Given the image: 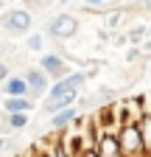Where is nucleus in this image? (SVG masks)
I'll return each mask as SVG.
<instances>
[{"label":"nucleus","instance_id":"nucleus-1","mask_svg":"<svg viewBox=\"0 0 151 157\" xmlns=\"http://www.w3.org/2000/svg\"><path fill=\"white\" fill-rule=\"evenodd\" d=\"M118 143H120L123 157H145L143 135H140V126L137 124H123L118 129Z\"/></svg>","mask_w":151,"mask_h":157},{"label":"nucleus","instance_id":"nucleus-2","mask_svg":"<svg viewBox=\"0 0 151 157\" xmlns=\"http://www.w3.org/2000/svg\"><path fill=\"white\" fill-rule=\"evenodd\" d=\"M79 31V20L73 14H56L50 23H48V36L50 39H70Z\"/></svg>","mask_w":151,"mask_h":157},{"label":"nucleus","instance_id":"nucleus-3","mask_svg":"<svg viewBox=\"0 0 151 157\" xmlns=\"http://www.w3.org/2000/svg\"><path fill=\"white\" fill-rule=\"evenodd\" d=\"M31 23H34V17L25 9H14V11H9V14L0 17V25H3L6 31H11V34H25L31 28Z\"/></svg>","mask_w":151,"mask_h":157},{"label":"nucleus","instance_id":"nucleus-4","mask_svg":"<svg viewBox=\"0 0 151 157\" xmlns=\"http://www.w3.org/2000/svg\"><path fill=\"white\" fill-rule=\"evenodd\" d=\"M23 76H25V82H28V95H31V98L48 95V90H50V76H48L42 67H31V70H25Z\"/></svg>","mask_w":151,"mask_h":157},{"label":"nucleus","instance_id":"nucleus-5","mask_svg":"<svg viewBox=\"0 0 151 157\" xmlns=\"http://www.w3.org/2000/svg\"><path fill=\"white\" fill-rule=\"evenodd\" d=\"M39 67L53 78H62L64 73H70V62L62 56V53H42V59H39Z\"/></svg>","mask_w":151,"mask_h":157},{"label":"nucleus","instance_id":"nucleus-6","mask_svg":"<svg viewBox=\"0 0 151 157\" xmlns=\"http://www.w3.org/2000/svg\"><path fill=\"white\" fill-rule=\"evenodd\" d=\"M95 151H98L101 157H123L120 143H118V135H112V132L98 135V140H95Z\"/></svg>","mask_w":151,"mask_h":157},{"label":"nucleus","instance_id":"nucleus-7","mask_svg":"<svg viewBox=\"0 0 151 157\" xmlns=\"http://www.w3.org/2000/svg\"><path fill=\"white\" fill-rule=\"evenodd\" d=\"M76 118H79V109H76V104L73 107H64V109H59V112H53V118H50V129H56V132H62V129H67Z\"/></svg>","mask_w":151,"mask_h":157},{"label":"nucleus","instance_id":"nucleus-8","mask_svg":"<svg viewBox=\"0 0 151 157\" xmlns=\"http://www.w3.org/2000/svg\"><path fill=\"white\" fill-rule=\"evenodd\" d=\"M3 109L6 112H31L34 109V98L31 95H6Z\"/></svg>","mask_w":151,"mask_h":157},{"label":"nucleus","instance_id":"nucleus-9","mask_svg":"<svg viewBox=\"0 0 151 157\" xmlns=\"http://www.w3.org/2000/svg\"><path fill=\"white\" fill-rule=\"evenodd\" d=\"M3 95H28V82L25 76H9L3 84H0Z\"/></svg>","mask_w":151,"mask_h":157},{"label":"nucleus","instance_id":"nucleus-10","mask_svg":"<svg viewBox=\"0 0 151 157\" xmlns=\"http://www.w3.org/2000/svg\"><path fill=\"white\" fill-rule=\"evenodd\" d=\"M76 98H79V93H67V95H56V98H45L42 109L53 115V112H59V109H64V107H73V104H76Z\"/></svg>","mask_w":151,"mask_h":157},{"label":"nucleus","instance_id":"nucleus-11","mask_svg":"<svg viewBox=\"0 0 151 157\" xmlns=\"http://www.w3.org/2000/svg\"><path fill=\"white\" fill-rule=\"evenodd\" d=\"M28 121H31V112H6V126L9 129H25L28 126Z\"/></svg>","mask_w":151,"mask_h":157},{"label":"nucleus","instance_id":"nucleus-12","mask_svg":"<svg viewBox=\"0 0 151 157\" xmlns=\"http://www.w3.org/2000/svg\"><path fill=\"white\" fill-rule=\"evenodd\" d=\"M140 135H143V149H145V157H151V115H143L140 121Z\"/></svg>","mask_w":151,"mask_h":157},{"label":"nucleus","instance_id":"nucleus-13","mask_svg":"<svg viewBox=\"0 0 151 157\" xmlns=\"http://www.w3.org/2000/svg\"><path fill=\"white\" fill-rule=\"evenodd\" d=\"M143 36H145V25H134V28L129 31V39H131V42H134V45L140 42Z\"/></svg>","mask_w":151,"mask_h":157},{"label":"nucleus","instance_id":"nucleus-14","mask_svg":"<svg viewBox=\"0 0 151 157\" xmlns=\"http://www.w3.org/2000/svg\"><path fill=\"white\" fill-rule=\"evenodd\" d=\"M42 45H45V39H42L39 34H31V39H28V48L39 53V51H42Z\"/></svg>","mask_w":151,"mask_h":157},{"label":"nucleus","instance_id":"nucleus-15","mask_svg":"<svg viewBox=\"0 0 151 157\" xmlns=\"http://www.w3.org/2000/svg\"><path fill=\"white\" fill-rule=\"evenodd\" d=\"M9 76H11V73H9V65H6V62H0V84H3Z\"/></svg>","mask_w":151,"mask_h":157},{"label":"nucleus","instance_id":"nucleus-16","mask_svg":"<svg viewBox=\"0 0 151 157\" xmlns=\"http://www.w3.org/2000/svg\"><path fill=\"white\" fill-rule=\"evenodd\" d=\"M126 59H129V62H134V59H140V48H131V51H129V56H126Z\"/></svg>","mask_w":151,"mask_h":157},{"label":"nucleus","instance_id":"nucleus-17","mask_svg":"<svg viewBox=\"0 0 151 157\" xmlns=\"http://www.w3.org/2000/svg\"><path fill=\"white\" fill-rule=\"evenodd\" d=\"M106 23H109V25H118V23H120V11H115V14L106 20Z\"/></svg>","mask_w":151,"mask_h":157},{"label":"nucleus","instance_id":"nucleus-18","mask_svg":"<svg viewBox=\"0 0 151 157\" xmlns=\"http://www.w3.org/2000/svg\"><path fill=\"white\" fill-rule=\"evenodd\" d=\"M79 157H101V154H98V151H95V149H87V151H81V154H79Z\"/></svg>","mask_w":151,"mask_h":157},{"label":"nucleus","instance_id":"nucleus-19","mask_svg":"<svg viewBox=\"0 0 151 157\" xmlns=\"http://www.w3.org/2000/svg\"><path fill=\"white\" fill-rule=\"evenodd\" d=\"M87 6H101V3H106V0H84Z\"/></svg>","mask_w":151,"mask_h":157},{"label":"nucleus","instance_id":"nucleus-20","mask_svg":"<svg viewBox=\"0 0 151 157\" xmlns=\"http://www.w3.org/2000/svg\"><path fill=\"white\" fill-rule=\"evenodd\" d=\"M25 3H48V0H25Z\"/></svg>","mask_w":151,"mask_h":157},{"label":"nucleus","instance_id":"nucleus-21","mask_svg":"<svg viewBox=\"0 0 151 157\" xmlns=\"http://www.w3.org/2000/svg\"><path fill=\"white\" fill-rule=\"evenodd\" d=\"M6 149V140H3V137H0V151H3Z\"/></svg>","mask_w":151,"mask_h":157},{"label":"nucleus","instance_id":"nucleus-22","mask_svg":"<svg viewBox=\"0 0 151 157\" xmlns=\"http://www.w3.org/2000/svg\"><path fill=\"white\" fill-rule=\"evenodd\" d=\"M143 6H145V9H148V11H151V0H145V3H143Z\"/></svg>","mask_w":151,"mask_h":157},{"label":"nucleus","instance_id":"nucleus-23","mask_svg":"<svg viewBox=\"0 0 151 157\" xmlns=\"http://www.w3.org/2000/svg\"><path fill=\"white\" fill-rule=\"evenodd\" d=\"M20 157H34V151H25V154H20Z\"/></svg>","mask_w":151,"mask_h":157},{"label":"nucleus","instance_id":"nucleus-24","mask_svg":"<svg viewBox=\"0 0 151 157\" xmlns=\"http://www.w3.org/2000/svg\"><path fill=\"white\" fill-rule=\"evenodd\" d=\"M145 34H148V36H151V28H145Z\"/></svg>","mask_w":151,"mask_h":157},{"label":"nucleus","instance_id":"nucleus-25","mask_svg":"<svg viewBox=\"0 0 151 157\" xmlns=\"http://www.w3.org/2000/svg\"><path fill=\"white\" fill-rule=\"evenodd\" d=\"M0 9H3V0H0Z\"/></svg>","mask_w":151,"mask_h":157},{"label":"nucleus","instance_id":"nucleus-26","mask_svg":"<svg viewBox=\"0 0 151 157\" xmlns=\"http://www.w3.org/2000/svg\"><path fill=\"white\" fill-rule=\"evenodd\" d=\"M137 3H145V0H137Z\"/></svg>","mask_w":151,"mask_h":157}]
</instances>
